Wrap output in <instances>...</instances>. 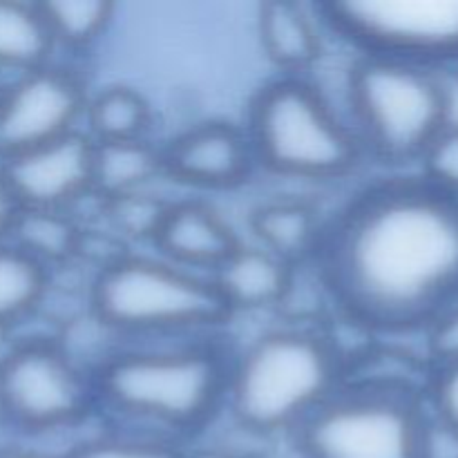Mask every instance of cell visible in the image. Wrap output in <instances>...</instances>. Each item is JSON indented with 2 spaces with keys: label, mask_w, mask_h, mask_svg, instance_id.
Wrapping results in <instances>:
<instances>
[{
  "label": "cell",
  "mask_w": 458,
  "mask_h": 458,
  "mask_svg": "<svg viewBox=\"0 0 458 458\" xmlns=\"http://www.w3.org/2000/svg\"><path fill=\"white\" fill-rule=\"evenodd\" d=\"M9 237L12 244L47 267V262H61L76 253L81 233L61 210L21 208Z\"/></svg>",
  "instance_id": "21"
},
{
  "label": "cell",
  "mask_w": 458,
  "mask_h": 458,
  "mask_svg": "<svg viewBox=\"0 0 458 458\" xmlns=\"http://www.w3.org/2000/svg\"><path fill=\"white\" fill-rule=\"evenodd\" d=\"M183 458H253L235 450H224V447H201L195 452H183Z\"/></svg>",
  "instance_id": "31"
},
{
  "label": "cell",
  "mask_w": 458,
  "mask_h": 458,
  "mask_svg": "<svg viewBox=\"0 0 458 458\" xmlns=\"http://www.w3.org/2000/svg\"><path fill=\"white\" fill-rule=\"evenodd\" d=\"M428 423L405 385L362 383L334 392L300 423L304 458H420Z\"/></svg>",
  "instance_id": "6"
},
{
  "label": "cell",
  "mask_w": 458,
  "mask_h": 458,
  "mask_svg": "<svg viewBox=\"0 0 458 458\" xmlns=\"http://www.w3.org/2000/svg\"><path fill=\"white\" fill-rule=\"evenodd\" d=\"M152 240L170 262L182 268L217 271L240 249L235 233L222 215L199 201L168 206Z\"/></svg>",
  "instance_id": "13"
},
{
  "label": "cell",
  "mask_w": 458,
  "mask_h": 458,
  "mask_svg": "<svg viewBox=\"0 0 458 458\" xmlns=\"http://www.w3.org/2000/svg\"><path fill=\"white\" fill-rule=\"evenodd\" d=\"M258 31L268 61L282 70H304L322 54L320 31L298 3L273 0L259 4Z\"/></svg>",
  "instance_id": "15"
},
{
  "label": "cell",
  "mask_w": 458,
  "mask_h": 458,
  "mask_svg": "<svg viewBox=\"0 0 458 458\" xmlns=\"http://www.w3.org/2000/svg\"><path fill=\"white\" fill-rule=\"evenodd\" d=\"M340 378V360L325 338L284 329L250 344L228 376L233 414L244 428L276 434L302 423Z\"/></svg>",
  "instance_id": "2"
},
{
  "label": "cell",
  "mask_w": 458,
  "mask_h": 458,
  "mask_svg": "<svg viewBox=\"0 0 458 458\" xmlns=\"http://www.w3.org/2000/svg\"><path fill=\"white\" fill-rule=\"evenodd\" d=\"M54 43L81 47L98 38L110 25L114 4L106 0H54L38 4Z\"/></svg>",
  "instance_id": "22"
},
{
  "label": "cell",
  "mask_w": 458,
  "mask_h": 458,
  "mask_svg": "<svg viewBox=\"0 0 458 458\" xmlns=\"http://www.w3.org/2000/svg\"><path fill=\"white\" fill-rule=\"evenodd\" d=\"M63 458H183V450L159 438L106 437L81 443Z\"/></svg>",
  "instance_id": "24"
},
{
  "label": "cell",
  "mask_w": 458,
  "mask_h": 458,
  "mask_svg": "<svg viewBox=\"0 0 458 458\" xmlns=\"http://www.w3.org/2000/svg\"><path fill=\"white\" fill-rule=\"evenodd\" d=\"M325 13L374 56L423 67L458 61V0H347L325 4Z\"/></svg>",
  "instance_id": "8"
},
{
  "label": "cell",
  "mask_w": 458,
  "mask_h": 458,
  "mask_svg": "<svg viewBox=\"0 0 458 458\" xmlns=\"http://www.w3.org/2000/svg\"><path fill=\"white\" fill-rule=\"evenodd\" d=\"M92 309L98 322L125 334L199 329L233 316L213 280L150 258L107 264L94 282Z\"/></svg>",
  "instance_id": "4"
},
{
  "label": "cell",
  "mask_w": 458,
  "mask_h": 458,
  "mask_svg": "<svg viewBox=\"0 0 458 458\" xmlns=\"http://www.w3.org/2000/svg\"><path fill=\"white\" fill-rule=\"evenodd\" d=\"M250 146L267 168L289 177L331 179L356 168L360 148L309 83L282 79L250 106Z\"/></svg>",
  "instance_id": "5"
},
{
  "label": "cell",
  "mask_w": 458,
  "mask_h": 458,
  "mask_svg": "<svg viewBox=\"0 0 458 458\" xmlns=\"http://www.w3.org/2000/svg\"><path fill=\"white\" fill-rule=\"evenodd\" d=\"M429 403H432V416L458 434V358L437 362V369L429 380Z\"/></svg>",
  "instance_id": "26"
},
{
  "label": "cell",
  "mask_w": 458,
  "mask_h": 458,
  "mask_svg": "<svg viewBox=\"0 0 458 458\" xmlns=\"http://www.w3.org/2000/svg\"><path fill=\"white\" fill-rule=\"evenodd\" d=\"M0 458H63V456H54V454H47V452L22 450V447H16V450L0 452Z\"/></svg>",
  "instance_id": "32"
},
{
  "label": "cell",
  "mask_w": 458,
  "mask_h": 458,
  "mask_svg": "<svg viewBox=\"0 0 458 458\" xmlns=\"http://www.w3.org/2000/svg\"><path fill=\"white\" fill-rule=\"evenodd\" d=\"M420 458H458V434L437 416L428 414Z\"/></svg>",
  "instance_id": "28"
},
{
  "label": "cell",
  "mask_w": 458,
  "mask_h": 458,
  "mask_svg": "<svg viewBox=\"0 0 458 458\" xmlns=\"http://www.w3.org/2000/svg\"><path fill=\"white\" fill-rule=\"evenodd\" d=\"M226 387V367L208 349L123 353L107 360L97 376L107 405L170 429L204 425Z\"/></svg>",
  "instance_id": "3"
},
{
  "label": "cell",
  "mask_w": 458,
  "mask_h": 458,
  "mask_svg": "<svg viewBox=\"0 0 458 458\" xmlns=\"http://www.w3.org/2000/svg\"><path fill=\"white\" fill-rule=\"evenodd\" d=\"M429 352L434 360L447 362L458 358V300L428 329Z\"/></svg>",
  "instance_id": "27"
},
{
  "label": "cell",
  "mask_w": 458,
  "mask_h": 458,
  "mask_svg": "<svg viewBox=\"0 0 458 458\" xmlns=\"http://www.w3.org/2000/svg\"><path fill=\"white\" fill-rule=\"evenodd\" d=\"M110 217L116 231L128 237H155L161 219H164L168 206L159 199H152L146 192H132V195L116 197L107 201Z\"/></svg>",
  "instance_id": "23"
},
{
  "label": "cell",
  "mask_w": 458,
  "mask_h": 458,
  "mask_svg": "<svg viewBox=\"0 0 458 458\" xmlns=\"http://www.w3.org/2000/svg\"><path fill=\"white\" fill-rule=\"evenodd\" d=\"M18 213H21V206H18L16 197H13L12 188H9L7 179H4L3 170H0V244L7 242V237L12 235Z\"/></svg>",
  "instance_id": "30"
},
{
  "label": "cell",
  "mask_w": 458,
  "mask_h": 458,
  "mask_svg": "<svg viewBox=\"0 0 458 458\" xmlns=\"http://www.w3.org/2000/svg\"><path fill=\"white\" fill-rule=\"evenodd\" d=\"M85 106L83 88L67 72L45 65L22 74L0 94V159L76 132Z\"/></svg>",
  "instance_id": "10"
},
{
  "label": "cell",
  "mask_w": 458,
  "mask_h": 458,
  "mask_svg": "<svg viewBox=\"0 0 458 458\" xmlns=\"http://www.w3.org/2000/svg\"><path fill=\"white\" fill-rule=\"evenodd\" d=\"M425 182L458 197V130H443L420 157Z\"/></svg>",
  "instance_id": "25"
},
{
  "label": "cell",
  "mask_w": 458,
  "mask_h": 458,
  "mask_svg": "<svg viewBox=\"0 0 458 458\" xmlns=\"http://www.w3.org/2000/svg\"><path fill=\"white\" fill-rule=\"evenodd\" d=\"M161 157L170 177L199 188L240 186L253 164L249 141L228 123L197 125L170 141Z\"/></svg>",
  "instance_id": "12"
},
{
  "label": "cell",
  "mask_w": 458,
  "mask_h": 458,
  "mask_svg": "<svg viewBox=\"0 0 458 458\" xmlns=\"http://www.w3.org/2000/svg\"><path fill=\"white\" fill-rule=\"evenodd\" d=\"M92 389L58 344L30 340L0 358V416L25 432H49L83 419Z\"/></svg>",
  "instance_id": "9"
},
{
  "label": "cell",
  "mask_w": 458,
  "mask_h": 458,
  "mask_svg": "<svg viewBox=\"0 0 458 458\" xmlns=\"http://www.w3.org/2000/svg\"><path fill=\"white\" fill-rule=\"evenodd\" d=\"M322 267L362 325L429 329L458 300V197L425 179L371 188L322 240Z\"/></svg>",
  "instance_id": "1"
},
{
  "label": "cell",
  "mask_w": 458,
  "mask_h": 458,
  "mask_svg": "<svg viewBox=\"0 0 458 458\" xmlns=\"http://www.w3.org/2000/svg\"><path fill=\"white\" fill-rule=\"evenodd\" d=\"M92 143V191L101 192L107 201L141 192L164 170V157L146 139Z\"/></svg>",
  "instance_id": "16"
},
{
  "label": "cell",
  "mask_w": 458,
  "mask_h": 458,
  "mask_svg": "<svg viewBox=\"0 0 458 458\" xmlns=\"http://www.w3.org/2000/svg\"><path fill=\"white\" fill-rule=\"evenodd\" d=\"M92 141H134L150 128L152 112L146 98L134 89L114 85L106 88L85 106Z\"/></svg>",
  "instance_id": "19"
},
{
  "label": "cell",
  "mask_w": 458,
  "mask_h": 458,
  "mask_svg": "<svg viewBox=\"0 0 458 458\" xmlns=\"http://www.w3.org/2000/svg\"><path fill=\"white\" fill-rule=\"evenodd\" d=\"M253 231L262 249L291 264L313 250L320 240L318 215L302 201H271L253 215Z\"/></svg>",
  "instance_id": "17"
},
{
  "label": "cell",
  "mask_w": 458,
  "mask_h": 458,
  "mask_svg": "<svg viewBox=\"0 0 458 458\" xmlns=\"http://www.w3.org/2000/svg\"><path fill=\"white\" fill-rule=\"evenodd\" d=\"M92 139L70 132L12 157L0 170L21 208L63 210L92 191Z\"/></svg>",
  "instance_id": "11"
},
{
  "label": "cell",
  "mask_w": 458,
  "mask_h": 458,
  "mask_svg": "<svg viewBox=\"0 0 458 458\" xmlns=\"http://www.w3.org/2000/svg\"><path fill=\"white\" fill-rule=\"evenodd\" d=\"M215 286L235 309H262L277 304L291 286V268L284 259L259 249H240L215 271Z\"/></svg>",
  "instance_id": "14"
},
{
  "label": "cell",
  "mask_w": 458,
  "mask_h": 458,
  "mask_svg": "<svg viewBox=\"0 0 458 458\" xmlns=\"http://www.w3.org/2000/svg\"><path fill=\"white\" fill-rule=\"evenodd\" d=\"M443 97V130H458V67L437 72Z\"/></svg>",
  "instance_id": "29"
},
{
  "label": "cell",
  "mask_w": 458,
  "mask_h": 458,
  "mask_svg": "<svg viewBox=\"0 0 458 458\" xmlns=\"http://www.w3.org/2000/svg\"><path fill=\"white\" fill-rule=\"evenodd\" d=\"M54 45L38 4L0 0V67L40 70Z\"/></svg>",
  "instance_id": "18"
},
{
  "label": "cell",
  "mask_w": 458,
  "mask_h": 458,
  "mask_svg": "<svg viewBox=\"0 0 458 458\" xmlns=\"http://www.w3.org/2000/svg\"><path fill=\"white\" fill-rule=\"evenodd\" d=\"M47 291V267L16 244H0V329L30 316Z\"/></svg>",
  "instance_id": "20"
},
{
  "label": "cell",
  "mask_w": 458,
  "mask_h": 458,
  "mask_svg": "<svg viewBox=\"0 0 458 458\" xmlns=\"http://www.w3.org/2000/svg\"><path fill=\"white\" fill-rule=\"evenodd\" d=\"M4 352H7V347H4V329H0V358H3Z\"/></svg>",
  "instance_id": "33"
},
{
  "label": "cell",
  "mask_w": 458,
  "mask_h": 458,
  "mask_svg": "<svg viewBox=\"0 0 458 458\" xmlns=\"http://www.w3.org/2000/svg\"><path fill=\"white\" fill-rule=\"evenodd\" d=\"M352 106L367 143L389 161L420 159L445 128L437 72L396 58L358 63Z\"/></svg>",
  "instance_id": "7"
}]
</instances>
